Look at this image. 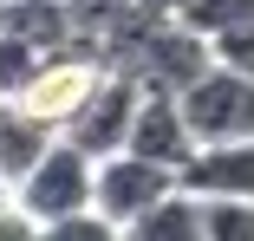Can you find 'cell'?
<instances>
[{
  "label": "cell",
  "mask_w": 254,
  "mask_h": 241,
  "mask_svg": "<svg viewBox=\"0 0 254 241\" xmlns=\"http://www.w3.org/2000/svg\"><path fill=\"white\" fill-rule=\"evenodd\" d=\"M13 196H20V209H26L39 228H46V222H65V215L91 209V196H98V157H85L72 137H59L53 150L13 182Z\"/></svg>",
  "instance_id": "cell-1"
},
{
  "label": "cell",
  "mask_w": 254,
  "mask_h": 241,
  "mask_svg": "<svg viewBox=\"0 0 254 241\" xmlns=\"http://www.w3.org/2000/svg\"><path fill=\"white\" fill-rule=\"evenodd\" d=\"M176 98H183V111H189V124H195L202 143H241V137H254V78L235 72V65H222V59L189 91H176Z\"/></svg>",
  "instance_id": "cell-2"
},
{
  "label": "cell",
  "mask_w": 254,
  "mask_h": 241,
  "mask_svg": "<svg viewBox=\"0 0 254 241\" xmlns=\"http://www.w3.org/2000/svg\"><path fill=\"white\" fill-rule=\"evenodd\" d=\"M137 105H143V78L137 72H105L98 78V91L78 105V118L59 130V137H72L85 157H118V150H130V124H137Z\"/></svg>",
  "instance_id": "cell-3"
},
{
  "label": "cell",
  "mask_w": 254,
  "mask_h": 241,
  "mask_svg": "<svg viewBox=\"0 0 254 241\" xmlns=\"http://www.w3.org/2000/svg\"><path fill=\"white\" fill-rule=\"evenodd\" d=\"M176 182H183V176H176L170 163H150V157H137V150H118V157H98V196H91V209L111 215L118 228H130L143 209H157Z\"/></svg>",
  "instance_id": "cell-4"
},
{
  "label": "cell",
  "mask_w": 254,
  "mask_h": 241,
  "mask_svg": "<svg viewBox=\"0 0 254 241\" xmlns=\"http://www.w3.org/2000/svg\"><path fill=\"white\" fill-rule=\"evenodd\" d=\"M130 150L150 157V163H170L176 176L189 170V157L202 150V137H195V124H189L176 91H150L143 85V105H137V124H130Z\"/></svg>",
  "instance_id": "cell-5"
},
{
  "label": "cell",
  "mask_w": 254,
  "mask_h": 241,
  "mask_svg": "<svg viewBox=\"0 0 254 241\" xmlns=\"http://www.w3.org/2000/svg\"><path fill=\"white\" fill-rule=\"evenodd\" d=\"M183 189L254 202V137H241V143H202V150L189 157V170H183Z\"/></svg>",
  "instance_id": "cell-6"
},
{
  "label": "cell",
  "mask_w": 254,
  "mask_h": 241,
  "mask_svg": "<svg viewBox=\"0 0 254 241\" xmlns=\"http://www.w3.org/2000/svg\"><path fill=\"white\" fill-rule=\"evenodd\" d=\"M59 143V130L46 124L33 105H20V98H0V176L7 182H20L46 150Z\"/></svg>",
  "instance_id": "cell-7"
},
{
  "label": "cell",
  "mask_w": 254,
  "mask_h": 241,
  "mask_svg": "<svg viewBox=\"0 0 254 241\" xmlns=\"http://www.w3.org/2000/svg\"><path fill=\"white\" fill-rule=\"evenodd\" d=\"M124 241H209V202L176 182L157 209H143V215L124 228Z\"/></svg>",
  "instance_id": "cell-8"
},
{
  "label": "cell",
  "mask_w": 254,
  "mask_h": 241,
  "mask_svg": "<svg viewBox=\"0 0 254 241\" xmlns=\"http://www.w3.org/2000/svg\"><path fill=\"white\" fill-rule=\"evenodd\" d=\"M46 65H53V46L0 20V98H26Z\"/></svg>",
  "instance_id": "cell-9"
},
{
  "label": "cell",
  "mask_w": 254,
  "mask_h": 241,
  "mask_svg": "<svg viewBox=\"0 0 254 241\" xmlns=\"http://www.w3.org/2000/svg\"><path fill=\"white\" fill-rule=\"evenodd\" d=\"M202 39H222V33H241V26H254V0H195V7L183 13Z\"/></svg>",
  "instance_id": "cell-10"
},
{
  "label": "cell",
  "mask_w": 254,
  "mask_h": 241,
  "mask_svg": "<svg viewBox=\"0 0 254 241\" xmlns=\"http://www.w3.org/2000/svg\"><path fill=\"white\" fill-rule=\"evenodd\" d=\"M209 202V241H254V202L235 196H202Z\"/></svg>",
  "instance_id": "cell-11"
},
{
  "label": "cell",
  "mask_w": 254,
  "mask_h": 241,
  "mask_svg": "<svg viewBox=\"0 0 254 241\" xmlns=\"http://www.w3.org/2000/svg\"><path fill=\"white\" fill-rule=\"evenodd\" d=\"M46 241H124V228L111 215H98V209H78L65 222H46Z\"/></svg>",
  "instance_id": "cell-12"
},
{
  "label": "cell",
  "mask_w": 254,
  "mask_h": 241,
  "mask_svg": "<svg viewBox=\"0 0 254 241\" xmlns=\"http://www.w3.org/2000/svg\"><path fill=\"white\" fill-rule=\"evenodd\" d=\"M215 59L254 78V26H241V33H222V39H215Z\"/></svg>",
  "instance_id": "cell-13"
},
{
  "label": "cell",
  "mask_w": 254,
  "mask_h": 241,
  "mask_svg": "<svg viewBox=\"0 0 254 241\" xmlns=\"http://www.w3.org/2000/svg\"><path fill=\"white\" fill-rule=\"evenodd\" d=\"M0 241H46V228L26 209H13V215H0Z\"/></svg>",
  "instance_id": "cell-14"
},
{
  "label": "cell",
  "mask_w": 254,
  "mask_h": 241,
  "mask_svg": "<svg viewBox=\"0 0 254 241\" xmlns=\"http://www.w3.org/2000/svg\"><path fill=\"white\" fill-rule=\"evenodd\" d=\"M143 7H150V13H163V20H183L195 0H143Z\"/></svg>",
  "instance_id": "cell-15"
},
{
  "label": "cell",
  "mask_w": 254,
  "mask_h": 241,
  "mask_svg": "<svg viewBox=\"0 0 254 241\" xmlns=\"http://www.w3.org/2000/svg\"><path fill=\"white\" fill-rule=\"evenodd\" d=\"M13 209H20V196H13V182L0 176V215H13Z\"/></svg>",
  "instance_id": "cell-16"
},
{
  "label": "cell",
  "mask_w": 254,
  "mask_h": 241,
  "mask_svg": "<svg viewBox=\"0 0 254 241\" xmlns=\"http://www.w3.org/2000/svg\"><path fill=\"white\" fill-rule=\"evenodd\" d=\"M7 7H72V0H7Z\"/></svg>",
  "instance_id": "cell-17"
},
{
  "label": "cell",
  "mask_w": 254,
  "mask_h": 241,
  "mask_svg": "<svg viewBox=\"0 0 254 241\" xmlns=\"http://www.w3.org/2000/svg\"><path fill=\"white\" fill-rule=\"evenodd\" d=\"M0 7H7V0H0Z\"/></svg>",
  "instance_id": "cell-18"
}]
</instances>
